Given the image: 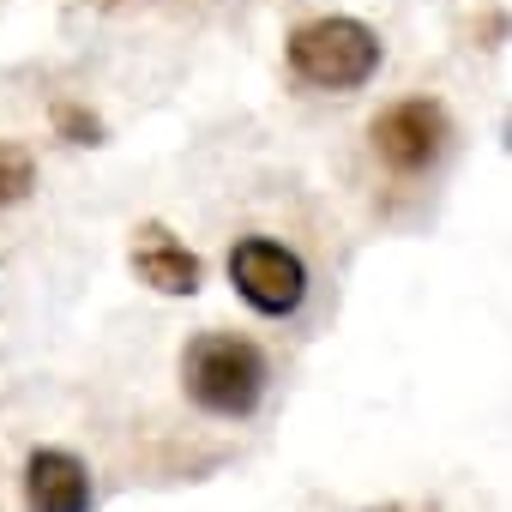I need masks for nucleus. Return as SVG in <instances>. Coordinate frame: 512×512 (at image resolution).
Instances as JSON below:
<instances>
[{"instance_id":"0eeeda50","label":"nucleus","mask_w":512,"mask_h":512,"mask_svg":"<svg viewBox=\"0 0 512 512\" xmlns=\"http://www.w3.org/2000/svg\"><path fill=\"white\" fill-rule=\"evenodd\" d=\"M37 193V157L19 139H0V211H13Z\"/></svg>"},{"instance_id":"1a4fd4ad","label":"nucleus","mask_w":512,"mask_h":512,"mask_svg":"<svg viewBox=\"0 0 512 512\" xmlns=\"http://www.w3.org/2000/svg\"><path fill=\"white\" fill-rule=\"evenodd\" d=\"M374 512H422V506H374Z\"/></svg>"},{"instance_id":"6e6552de","label":"nucleus","mask_w":512,"mask_h":512,"mask_svg":"<svg viewBox=\"0 0 512 512\" xmlns=\"http://www.w3.org/2000/svg\"><path fill=\"white\" fill-rule=\"evenodd\" d=\"M49 121H55V133H61L67 145H103V121H97L85 103H67V97H61V103L49 109Z\"/></svg>"},{"instance_id":"f03ea898","label":"nucleus","mask_w":512,"mask_h":512,"mask_svg":"<svg viewBox=\"0 0 512 512\" xmlns=\"http://www.w3.org/2000/svg\"><path fill=\"white\" fill-rule=\"evenodd\" d=\"M284 61L296 73V85L308 91H362L374 85L380 61H386V43L368 19H350V13H320V19H302L284 43Z\"/></svg>"},{"instance_id":"f257e3e1","label":"nucleus","mask_w":512,"mask_h":512,"mask_svg":"<svg viewBox=\"0 0 512 512\" xmlns=\"http://www.w3.org/2000/svg\"><path fill=\"white\" fill-rule=\"evenodd\" d=\"M181 392L217 422H247L272 392V356L241 332H199L181 350Z\"/></svg>"},{"instance_id":"7ed1b4c3","label":"nucleus","mask_w":512,"mask_h":512,"mask_svg":"<svg viewBox=\"0 0 512 512\" xmlns=\"http://www.w3.org/2000/svg\"><path fill=\"white\" fill-rule=\"evenodd\" d=\"M229 284L260 320H290L308 302V260L278 235H241L229 247Z\"/></svg>"},{"instance_id":"20e7f679","label":"nucleus","mask_w":512,"mask_h":512,"mask_svg":"<svg viewBox=\"0 0 512 512\" xmlns=\"http://www.w3.org/2000/svg\"><path fill=\"white\" fill-rule=\"evenodd\" d=\"M368 139H374V157L392 175H428L452 145V115H446L440 97H398L374 115Z\"/></svg>"},{"instance_id":"423d86ee","label":"nucleus","mask_w":512,"mask_h":512,"mask_svg":"<svg viewBox=\"0 0 512 512\" xmlns=\"http://www.w3.org/2000/svg\"><path fill=\"white\" fill-rule=\"evenodd\" d=\"M19 506L25 512H97V476L67 446H37L19 470Z\"/></svg>"},{"instance_id":"39448f33","label":"nucleus","mask_w":512,"mask_h":512,"mask_svg":"<svg viewBox=\"0 0 512 512\" xmlns=\"http://www.w3.org/2000/svg\"><path fill=\"white\" fill-rule=\"evenodd\" d=\"M127 266H133V278H139L145 290L175 296V302H187V296L205 290V260H199V253H193L169 223H157V217H145V223L133 229Z\"/></svg>"}]
</instances>
